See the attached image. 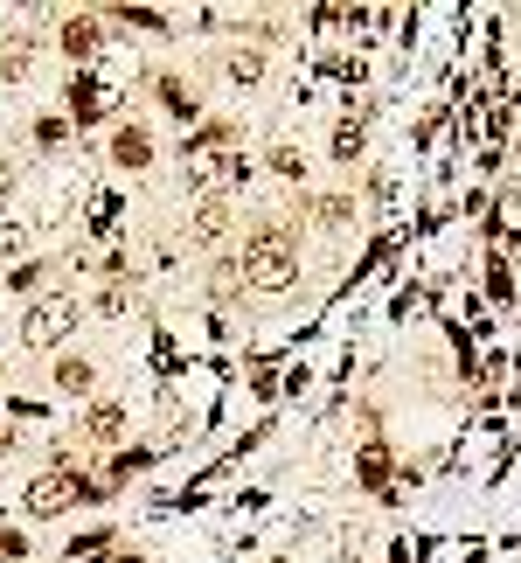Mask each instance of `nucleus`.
Listing matches in <instances>:
<instances>
[{
    "instance_id": "1",
    "label": "nucleus",
    "mask_w": 521,
    "mask_h": 563,
    "mask_svg": "<svg viewBox=\"0 0 521 563\" xmlns=\"http://www.w3.org/2000/svg\"><path fill=\"white\" fill-rule=\"evenodd\" d=\"M244 279H251V292H285V285L299 279V237L278 230V223L251 230V244H244Z\"/></svg>"
},
{
    "instance_id": "2",
    "label": "nucleus",
    "mask_w": 521,
    "mask_h": 563,
    "mask_svg": "<svg viewBox=\"0 0 521 563\" xmlns=\"http://www.w3.org/2000/svg\"><path fill=\"white\" fill-rule=\"evenodd\" d=\"M91 494H98V480H84L77 466H49L42 480H28L21 508H28V515H63V508H77V501H91Z\"/></svg>"
},
{
    "instance_id": "3",
    "label": "nucleus",
    "mask_w": 521,
    "mask_h": 563,
    "mask_svg": "<svg viewBox=\"0 0 521 563\" xmlns=\"http://www.w3.org/2000/svg\"><path fill=\"white\" fill-rule=\"evenodd\" d=\"M70 320H77V299H70V292H42V299L28 306V320H21V341H28V348H56V341L70 334Z\"/></svg>"
},
{
    "instance_id": "4",
    "label": "nucleus",
    "mask_w": 521,
    "mask_h": 563,
    "mask_svg": "<svg viewBox=\"0 0 521 563\" xmlns=\"http://www.w3.org/2000/svg\"><path fill=\"white\" fill-rule=\"evenodd\" d=\"M70 112H77V126H98L105 91H98V77H91V70H77V77H70Z\"/></svg>"
},
{
    "instance_id": "5",
    "label": "nucleus",
    "mask_w": 521,
    "mask_h": 563,
    "mask_svg": "<svg viewBox=\"0 0 521 563\" xmlns=\"http://www.w3.org/2000/svg\"><path fill=\"white\" fill-rule=\"evenodd\" d=\"M112 160H119V167H146V160H153V140H146V126H126V133L112 140Z\"/></svg>"
},
{
    "instance_id": "6",
    "label": "nucleus",
    "mask_w": 521,
    "mask_h": 563,
    "mask_svg": "<svg viewBox=\"0 0 521 563\" xmlns=\"http://www.w3.org/2000/svg\"><path fill=\"white\" fill-rule=\"evenodd\" d=\"M56 390H63V397H84V390H91V362H84V355H63V362H56Z\"/></svg>"
},
{
    "instance_id": "7",
    "label": "nucleus",
    "mask_w": 521,
    "mask_h": 563,
    "mask_svg": "<svg viewBox=\"0 0 521 563\" xmlns=\"http://www.w3.org/2000/svg\"><path fill=\"white\" fill-rule=\"evenodd\" d=\"M355 480H362V487H383V480H390V452H383V445H362V452H355Z\"/></svg>"
},
{
    "instance_id": "8",
    "label": "nucleus",
    "mask_w": 521,
    "mask_h": 563,
    "mask_svg": "<svg viewBox=\"0 0 521 563\" xmlns=\"http://www.w3.org/2000/svg\"><path fill=\"white\" fill-rule=\"evenodd\" d=\"M63 49H70V56H91V49H98V21H84V14L63 21Z\"/></svg>"
},
{
    "instance_id": "9",
    "label": "nucleus",
    "mask_w": 521,
    "mask_h": 563,
    "mask_svg": "<svg viewBox=\"0 0 521 563\" xmlns=\"http://www.w3.org/2000/svg\"><path fill=\"white\" fill-rule=\"evenodd\" d=\"M355 153H362V126H355V119H341V133H334V160H341V167H355Z\"/></svg>"
},
{
    "instance_id": "10",
    "label": "nucleus",
    "mask_w": 521,
    "mask_h": 563,
    "mask_svg": "<svg viewBox=\"0 0 521 563\" xmlns=\"http://www.w3.org/2000/svg\"><path fill=\"white\" fill-rule=\"evenodd\" d=\"M105 557V529H91V536H70V550H63V563H91Z\"/></svg>"
},
{
    "instance_id": "11",
    "label": "nucleus",
    "mask_w": 521,
    "mask_h": 563,
    "mask_svg": "<svg viewBox=\"0 0 521 563\" xmlns=\"http://www.w3.org/2000/svg\"><path fill=\"white\" fill-rule=\"evenodd\" d=\"M119 424H126V411H119V404H98V411L84 418V431H91V438H112Z\"/></svg>"
},
{
    "instance_id": "12",
    "label": "nucleus",
    "mask_w": 521,
    "mask_h": 563,
    "mask_svg": "<svg viewBox=\"0 0 521 563\" xmlns=\"http://www.w3.org/2000/svg\"><path fill=\"white\" fill-rule=\"evenodd\" d=\"M160 98H167V112H174V119H195V91H188V84H174V77H167V84H160Z\"/></svg>"
},
{
    "instance_id": "13",
    "label": "nucleus",
    "mask_w": 521,
    "mask_h": 563,
    "mask_svg": "<svg viewBox=\"0 0 521 563\" xmlns=\"http://www.w3.org/2000/svg\"><path fill=\"white\" fill-rule=\"evenodd\" d=\"M271 167H278L285 181H306V153H299V146H278V153H271Z\"/></svg>"
},
{
    "instance_id": "14",
    "label": "nucleus",
    "mask_w": 521,
    "mask_h": 563,
    "mask_svg": "<svg viewBox=\"0 0 521 563\" xmlns=\"http://www.w3.org/2000/svg\"><path fill=\"white\" fill-rule=\"evenodd\" d=\"M258 70H264V56H258V49L230 56V84H258Z\"/></svg>"
},
{
    "instance_id": "15",
    "label": "nucleus",
    "mask_w": 521,
    "mask_h": 563,
    "mask_svg": "<svg viewBox=\"0 0 521 563\" xmlns=\"http://www.w3.org/2000/svg\"><path fill=\"white\" fill-rule=\"evenodd\" d=\"M70 140V119H35V146H63Z\"/></svg>"
},
{
    "instance_id": "16",
    "label": "nucleus",
    "mask_w": 521,
    "mask_h": 563,
    "mask_svg": "<svg viewBox=\"0 0 521 563\" xmlns=\"http://www.w3.org/2000/svg\"><path fill=\"white\" fill-rule=\"evenodd\" d=\"M195 223H202V237H223V230H230V209H223V202H209Z\"/></svg>"
},
{
    "instance_id": "17",
    "label": "nucleus",
    "mask_w": 521,
    "mask_h": 563,
    "mask_svg": "<svg viewBox=\"0 0 521 563\" xmlns=\"http://www.w3.org/2000/svg\"><path fill=\"white\" fill-rule=\"evenodd\" d=\"M487 285H494V299H501V306H508V299H515V272H508V265H501V258H494V272H487Z\"/></svg>"
},
{
    "instance_id": "18",
    "label": "nucleus",
    "mask_w": 521,
    "mask_h": 563,
    "mask_svg": "<svg viewBox=\"0 0 521 563\" xmlns=\"http://www.w3.org/2000/svg\"><path fill=\"white\" fill-rule=\"evenodd\" d=\"M126 306H132L126 285H105V292H98V313H126Z\"/></svg>"
},
{
    "instance_id": "19",
    "label": "nucleus",
    "mask_w": 521,
    "mask_h": 563,
    "mask_svg": "<svg viewBox=\"0 0 521 563\" xmlns=\"http://www.w3.org/2000/svg\"><path fill=\"white\" fill-rule=\"evenodd\" d=\"M0 77H28V42H21V49H7V56H0Z\"/></svg>"
},
{
    "instance_id": "20",
    "label": "nucleus",
    "mask_w": 521,
    "mask_h": 563,
    "mask_svg": "<svg viewBox=\"0 0 521 563\" xmlns=\"http://www.w3.org/2000/svg\"><path fill=\"white\" fill-rule=\"evenodd\" d=\"M42 279V272H35V265H14V272H7V292H28V285Z\"/></svg>"
},
{
    "instance_id": "21",
    "label": "nucleus",
    "mask_w": 521,
    "mask_h": 563,
    "mask_svg": "<svg viewBox=\"0 0 521 563\" xmlns=\"http://www.w3.org/2000/svg\"><path fill=\"white\" fill-rule=\"evenodd\" d=\"M112 563H146V557H139V550H119V557H112Z\"/></svg>"
},
{
    "instance_id": "22",
    "label": "nucleus",
    "mask_w": 521,
    "mask_h": 563,
    "mask_svg": "<svg viewBox=\"0 0 521 563\" xmlns=\"http://www.w3.org/2000/svg\"><path fill=\"white\" fill-rule=\"evenodd\" d=\"M7 452H14V431H0V459H7Z\"/></svg>"
}]
</instances>
